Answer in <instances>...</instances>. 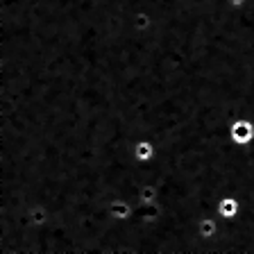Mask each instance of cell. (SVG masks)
Returning a JSON list of instances; mask_svg holds the SVG:
<instances>
[{
  "mask_svg": "<svg viewBox=\"0 0 254 254\" xmlns=\"http://www.w3.org/2000/svg\"><path fill=\"white\" fill-rule=\"evenodd\" d=\"M243 211V202L238 200L236 195H222L218 200V206H216V213L220 216L222 222H232L234 218L241 216Z\"/></svg>",
  "mask_w": 254,
  "mask_h": 254,
  "instance_id": "obj_2",
  "label": "cell"
},
{
  "mask_svg": "<svg viewBox=\"0 0 254 254\" xmlns=\"http://www.w3.org/2000/svg\"><path fill=\"white\" fill-rule=\"evenodd\" d=\"M109 218L116 222H125L129 220V218L134 216V202L127 200V197H114V200L109 202Z\"/></svg>",
  "mask_w": 254,
  "mask_h": 254,
  "instance_id": "obj_3",
  "label": "cell"
},
{
  "mask_svg": "<svg viewBox=\"0 0 254 254\" xmlns=\"http://www.w3.org/2000/svg\"><path fill=\"white\" fill-rule=\"evenodd\" d=\"M218 232H220V216L200 218V222H197V236H200L202 243H204V241H211Z\"/></svg>",
  "mask_w": 254,
  "mask_h": 254,
  "instance_id": "obj_5",
  "label": "cell"
},
{
  "mask_svg": "<svg viewBox=\"0 0 254 254\" xmlns=\"http://www.w3.org/2000/svg\"><path fill=\"white\" fill-rule=\"evenodd\" d=\"M157 157V143L152 138H138L132 148V159L138 164H150Z\"/></svg>",
  "mask_w": 254,
  "mask_h": 254,
  "instance_id": "obj_4",
  "label": "cell"
},
{
  "mask_svg": "<svg viewBox=\"0 0 254 254\" xmlns=\"http://www.w3.org/2000/svg\"><path fill=\"white\" fill-rule=\"evenodd\" d=\"M229 138L236 145H250L254 141V121L248 116H236L229 123Z\"/></svg>",
  "mask_w": 254,
  "mask_h": 254,
  "instance_id": "obj_1",
  "label": "cell"
},
{
  "mask_svg": "<svg viewBox=\"0 0 254 254\" xmlns=\"http://www.w3.org/2000/svg\"><path fill=\"white\" fill-rule=\"evenodd\" d=\"M227 5L232 7V9H245V7L250 5V0H227Z\"/></svg>",
  "mask_w": 254,
  "mask_h": 254,
  "instance_id": "obj_6",
  "label": "cell"
}]
</instances>
